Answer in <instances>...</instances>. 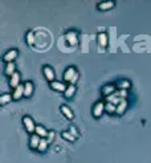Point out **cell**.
Masks as SVG:
<instances>
[{
  "label": "cell",
  "mask_w": 151,
  "mask_h": 163,
  "mask_svg": "<svg viewBox=\"0 0 151 163\" xmlns=\"http://www.w3.org/2000/svg\"><path fill=\"white\" fill-rule=\"evenodd\" d=\"M23 122H24V126H25L27 131H28V133H31V134H35V131H36V127H37V125L35 123V121H33L31 117L25 115V117L23 118Z\"/></svg>",
  "instance_id": "obj_1"
},
{
  "label": "cell",
  "mask_w": 151,
  "mask_h": 163,
  "mask_svg": "<svg viewBox=\"0 0 151 163\" xmlns=\"http://www.w3.org/2000/svg\"><path fill=\"white\" fill-rule=\"evenodd\" d=\"M65 38L69 45L72 47H76L77 44H78V33H77L76 31H69L66 34H65Z\"/></svg>",
  "instance_id": "obj_2"
},
{
  "label": "cell",
  "mask_w": 151,
  "mask_h": 163,
  "mask_svg": "<svg viewBox=\"0 0 151 163\" xmlns=\"http://www.w3.org/2000/svg\"><path fill=\"white\" fill-rule=\"evenodd\" d=\"M105 106H106V103L104 102H97L95 105L93 106V117L94 118H100L102 114H104V111H105Z\"/></svg>",
  "instance_id": "obj_3"
},
{
  "label": "cell",
  "mask_w": 151,
  "mask_h": 163,
  "mask_svg": "<svg viewBox=\"0 0 151 163\" xmlns=\"http://www.w3.org/2000/svg\"><path fill=\"white\" fill-rule=\"evenodd\" d=\"M76 73H78L77 72V69L74 66H69V68H66V70L64 72V80L66 82H70L72 81V78L76 76Z\"/></svg>",
  "instance_id": "obj_4"
},
{
  "label": "cell",
  "mask_w": 151,
  "mask_h": 163,
  "mask_svg": "<svg viewBox=\"0 0 151 163\" xmlns=\"http://www.w3.org/2000/svg\"><path fill=\"white\" fill-rule=\"evenodd\" d=\"M42 73H44V76H45V78L49 82H53L55 81V70L51 68V66H48V65H45L42 68Z\"/></svg>",
  "instance_id": "obj_5"
},
{
  "label": "cell",
  "mask_w": 151,
  "mask_h": 163,
  "mask_svg": "<svg viewBox=\"0 0 151 163\" xmlns=\"http://www.w3.org/2000/svg\"><path fill=\"white\" fill-rule=\"evenodd\" d=\"M24 92H25V88H24V84H20L16 89L13 90V94H12V100L15 101H17V100H20V98L24 96Z\"/></svg>",
  "instance_id": "obj_6"
},
{
  "label": "cell",
  "mask_w": 151,
  "mask_h": 163,
  "mask_svg": "<svg viewBox=\"0 0 151 163\" xmlns=\"http://www.w3.org/2000/svg\"><path fill=\"white\" fill-rule=\"evenodd\" d=\"M16 57H17V51H16V49H9V51L3 56V60L8 64V62H13V60Z\"/></svg>",
  "instance_id": "obj_7"
},
{
  "label": "cell",
  "mask_w": 151,
  "mask_h": 163,
  "mask_svg": "<svg viewBox=\"0 0 151 163\" xmlns=\"http://www.w3.org/2000/svg\"><path fill=\"white\" fill-rule=\"evenodd\" d=\"M19 85H20V75L16 72L9 77V86H11L12 89H16Z\"/></svg>",
  "instance_id": "obj_8"
},
{
  "label": "cell",
  "mask_w": 151,
  "mask_h": 163,
  "mask_svg": "<svg viewBox=\"0 0 151 163\" xmlns=\"http://www.w3.org/2000/svg\"><path fill=\"white\" fill-rule=\"evenodd\" d=\"M101 93L104 94L105 97H109L111 94H114L115 93V85H113V84H109V85H105L104 88H102Z\"/></svg>",
  "instance_id": "obj_9"
},
{
  "label": "cell",
  "mask_w": 151,
  "mask_h": 163,
  "mask_svg": "<svg viewBox=\"0 0 151 163\" xmlns=\"http://www.w3.org/2000/svg\"><path fill=\"white\" fill-rule=\"evenodd\" d=\"M40 141H41V138L38 137L37 134H32L31 139H29V146H31V149L37 150L38 149V145H40Z\"/></svg>",
  "instance_id": "obj_10"
},
{
  "label": "cell",
  "mask_w": 151,
  "mask_h": 163,
  "mask_svg": "<svg viewBox=\"0 0 151 163\" xmlns=\"http://www.w3.org/2000/svg\"><path fill=\"white\" fill-rule=\"evenodd\" d=\"M51 88L55 89V90H57V92H62V93H64V92L66 90L68 86L65 85V84L60 82V81H53V82L51 84Z\"/></svg>",
  "instance_id": "obj_11"
},
{
  "label": "cell",
  "mask_w": 151,
  "mask_h": 163,
  "mask_svg": "<svg viewBox=\"0 0 151 163\" xmlns=\"http://www.w3.org/2000/svg\"><path fill=\"white\" fill-rule=\"evenodd\" d=\"M113 7H114V2H111V0H108V2H101L98 4L100 11H108V9H111Z\"/></svg>",
  "instance_id": "obj_12"
},
{
  "label": "cell",
  "mask_w": 151,
  "mask_h": 163,
  "mask_svg": "<svg viewBox=\"0 0 151 163\" xmlns=\"http://www.w3.org/2000/svg\"><path fill=\"white\" fill-rule=\"evenodd\" d=\"M126 109H127V101L122 100V101L118 103V105H117V114H118V115H122Z\"/></svg>",
  "instance_id": "obj_13"
},
{
  "label": "cell",
  "mask_w": 151,
  "mask_h": 163,
  "mask_svg": "<svg viewBox=\"0 0 151 163\" xmlns=\"http://www.w3.org/2000/svg\"><path fill=\"white\" fill-rule=\"evenodd\" d=\"M4 73H6L8 77H11L13 73H16V66H15V64L13 62H8L6 65V69H4Z\"/></svg>",
  "instance_id": "obj_14"
},
{
  "label": "cell",
  "mask_w": 151,
  "mask_h": 163,
  "mask_svg": "<svg viewBox=\"0 0 151 163\" xmlns=\"http://www.w3.org/2000/svg\"><path fill=\"white\" fill-rule=\"evenodd\" d=\"M60 110H61V113L62 114H64L68 120H73V118H74V114H73V111L70 110L69 107L68 106H65V105H62L61 107H60Z\"/></svg>",
  "instance_id": "obj_15"
},
{
  "label": "cell",
  "mask_w": 151,
  "mask_h": 163,
  "mask_svg": "<svg viewBox=\"0 0 151 163\" xmlns=\"http://www.w3.org/2000/svg\"><path fill=\"white\" fill-rule=\"evenodd\" d=\"M24 88H25V92H24V97H31L33 93V84L31 81H27L24 84Z\"/></svg>",
  "instance_id": "obj_16"
},
{
  "label": "cell",
  "mask_w": 151,
  "mask_h": 163,
  "mask_svg": "<svg viewBox=\"0 0 151 163\" xmlns=\"http://www.w3.org/2000/svg\"><path fill=\"white\" fill-rule=\"evenodd\" d=\"M35 134H37L40 138H45V137L49 135V133H48V130H47L44 126H37V127H36Z\"/></svg>",
  "instance_id": "obj_17"
},
{
  "label": "cell",
  "mask_w": 151,
  "mask_h": 163,
  "mask_svg": "<svg viewBox=\"0 0 151 163\" xmlns=\"http://www.w3.org/2000/svg\"><path fill=\"white\" fill-rule=\"evenodd\" d=\"M98 44H100V47H102V48L108 45V36H106V33H104V32L98 33Z\"/></svg>",
  "instance_id": "obj_18"
},
{
  "label": "cell",
  "mask_w": 151,
  "mask_h": 163,
  "mask_svg": "<svg viewBox=\"0 0 151 163\" xmlns=\"http://www.w3.org/2000/svg\"><path fill=\"white\" fill-rule=\"evenodd\" d=\"M76 85H69L66 88V90L64 92V96L66 97V98H72L73 96H74V93H76Z\"/></svg>",
  "instance_id": "obj_19"
},
{
  "label": "cell",
  "mask_w": 151,
  "mask_h": 163,
  "mask_svg": "<svg viewBox=\"0 0 151 163\" xmlns=\"http://www.w3.org/2000/svg\"><path fill=\"white\" fill-rule=\"evenodd\" d=\"M35 43H36V36H35V33H33L32 31H29L27 33V44L28 45H35Z\"/></svg>",
  "instance_id": "obj_20"
},
{
  "label": "cell",
  "mask_w": 151,
  "mask_h": 163,
  "mask_svg": "<svg viewBox=\"0 0 151 163\" xmlns=\"http://www.w3.org/2000/svg\"><path fill=\"white\" fill-rule=\"evenodd\" d=\"M48 139L47 138H41V141H40V145H38V149H37V151H40V152H44V151H47V149H48Z\"/></svg>",
  "instance_id": "obj_21"
},
{
  "label": "cell",
  "mask_w": 151,
  "mask_h": 163,
  "mask_svg": "<svg viewBox=\"0 0 151 163\" xmlns=\"http://www.w3.org/2000/svg\"><path fill=\"white\" fill-rule=\"evenodd\" d=\"M105 110L109 113V114H113V113H117V106L111 102H106V106H105Z\"/></svg>",
  "instance_id": "obj_22"
},
{
  "label": "cell",
  "mask_w": 151,
  "mask_h": 163,
  "mask_svg": "<svg viewBox=\"0 0 151 163\" xmlns=\"http://www.w3.org/2000/svg\"><path fill=\"white\" fill-rule=\"evenodd\" d=\"M62 138H64V139H66V141H69V142H74V141L77 139V138L73 135L70 131H62Z\"/></svg>",
  "instance_id": "obj_23"
},
{
  "label": "cell",
  "mask_w": 151,
  "mask_h": 163,
  "mask_svg": "<svg viewBox=\"0 0 151 163\" xmlns=\"http://www.w3.org/2000/svg\"><path fill=\"white\" fill-rule=\"evenodd\" d=\"M130 86H131V84H130V81H127V80H122V81L118 84V88L122 89V90H127Z\"/></svg>",
  "instance_id": "obj_24"
},
{
  "label": "cell",
  "mask_w": 151,
  "mask_h": 163,
  "mask_svg": "<svg viewBox=\"0 0 151 163\" xmlns=\"http://www.w3.org/2000/svg\"><path fill=\"white\" fill-rule=\"evenodd\" d=\"M11 100H12L11 94H3L2 97H0V103H2V105H6V103H8Z\"/></svg>",
  "instance_id": "obj_25"
},
{
  "label": "cell",
  "mask_w": 151,
  "mask_h": 163,
  "mask_svg": "<svg viewBox=\"0 0 151 163\" xmlns=\"http://www.w3.org/2000/svg\"><path fill=\"white\" fill-rule=\"evenodd\" d=\"M115 94L119 98H122V100H126V97H127V90H122V89H119L118 92H115Z\"/></svg>",
  "instance_id": "obj_26"
},
{
  "label": "cell",
  "mask_w": 151,
  "mask_h": 163,
  "mask_svg": "<svg viewBox=\"0 0 151 163\" xmlns=\"http://www.w3.org/2000/svg\"><path fill=\"white\" fill-rule=\"evenodd\" d=\"M70 133H72V134L74 135L76 138H78V137H80V134H78V131H77V129H76L74 126H70Z\"/></svg>",
  "instance_id": "obj_27"
},
{
  "label": "cell",
  "mask_w": 151,
  "mask_h": 163,
  "mask_svg": "<svg viewBox=\"0 0 151 163\" xmlns=\"http://www.w3.org/2000/svg\"><path fill=\"white\" fill-rule=\"evenodd\" d=\"M78 78H80V75L78 73H76V76L72 78V81H70V85H76L77 81H78Z\"/></svg>",
  "instance_id": "obj_28"
},
{
  "label": "cell",
  "mask_w": 151,
  "mask_h": 163,
  "mask_svg": "<svg viewBox=\"0 0 151 163\" xmlns=\"http://www.w3.org/2000/svg\"><path fill=\"white\" fill-rule=\"evenodd\" d=\"M55 139V131H49V135H48V142H51Z\"/></svg>",
  "instance_id": "obj_29"
}]
</instances>
